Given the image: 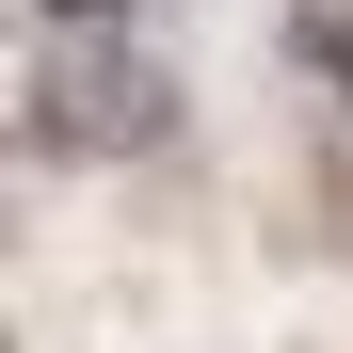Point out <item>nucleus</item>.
Masks as SVG:
<instances>
[{
  "mask_svg": "<svg viewBox=\"0 0 353 353\" xmlns=\"http://www.w3.org/2000/svg\"><path fill=\"white\" fill-rule=\"evenodd\" d=\"M289 32H305V65H321V81L353 97V17H289Z\"/></svg>",
  "mask_w": 353,
  "mask_h": 353,
  "instance_id": "nucleus-3",
  "label": "nucleus"
},
{
  "mask_svg": "<svg viewBox=\"0 0 353 353\" xmlns=\"http://www.w3.org/2000/svg\"><path fill=\"white\" fill-rule=\"evenodd\" d=\"M17 112H32L48 161H145L161 145V65L129 32H48L32 81H17Z\"/></svg>",
  "mask_w": 353,
  "mask_h": 353,
  "instance_id": "nucleus-1",
  "label": "nucleus"
},
{
  "mask_svg": "<svg viewBox=\"0 0 353 353\" xmlns=\"http://www.w3.org/2000/svg\"><path fill=\"white\" fill-rule=\"evenodd\" d=\"M145 0H32V32H129Z\"/></svg>",
  "mask_w": 353,
  "mask_h": 353,
  "instance_id": "nucleus-2",
  "label": "nucleus"
}]
</instances>
